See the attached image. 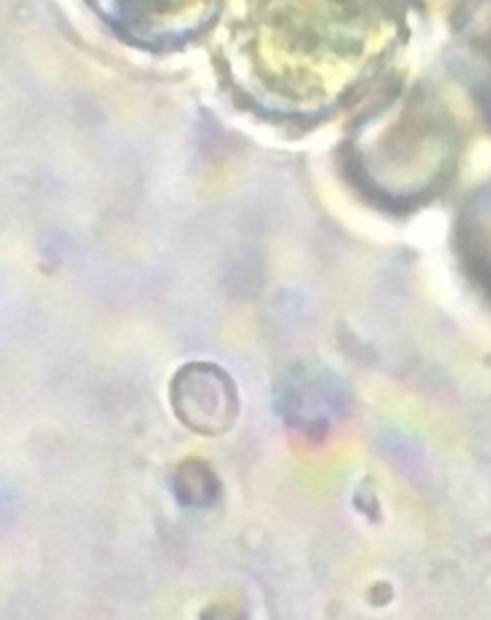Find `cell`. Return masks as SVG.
<instances>
[{
  "mask_svg": "<svg viewBox=\"0 0 491 620\" xmlns=\"http://www.w3.org/2000/svg\"><path fill=\"white\" fill-rule=\"evenodd\" d=\"M478 212V210H476ZM461 252L478 283L491 294V221L482 214L468 215L461 225Z\"/></svg>",
  "mask_w": 491,
  "mask_h": 620,
  "instance_id": "4",
  "label": "cell"
},
{
  "mask_svg": "<svg viewBox=\"0 0 491 620\" xmlns=\"http://www.w3.org/2000/svg\"><path fill=\"white\" fill-rule=\"evenodd\" d=\"M171 488L175 500L188 509H206L221 498V480L210 463L198 457L181 461L173 473Z\"/></svg>",
  "mask_w": 491,
  "mask_h": 620,
  "instance_id": "3",
  "label": "cell"
},
{
  "mask_svg": "<svg viewBox=\"0 0 491 620\" xmlns=\"http://www.w3.org/2000/svg\"><path fill=\"white\" fill-rule=\"evenodd\" d=\"M282 421L304 434H323L348 407L342 382L327 369L298 365L281 382L275 394Z\"/></svg>",
  "mask_w": 491,
  "mask_h": 620,
  "instance_id": "2",
  "label": "cell"
},
{
  "mask_svg": "<svg viewBox=\"0 0 491 620\" xmlns=\"http://www.w3.org/2000/svg\"><path fill=\"white\" fill-rule=\"evenodd\" d=\"M175 417L202 436H221L233 429L240 400L231 375L217 363L194 361L183 365L169 384Z\"/></svg>",
  "mask_w": 491,
  "mask_h": 620,
  "instance_id": "1",
  "label": "cell"
}]
</instances>
